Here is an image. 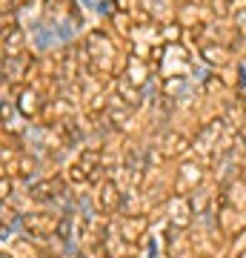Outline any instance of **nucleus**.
<instances>
[{
	"label": "nucleus",
	"instance_id": "obj_1",
	"mask_svg": "<svg viewBox=\"0 0 246 258\" xmlns=\"http://www.w3.org/2000/svg\"><path fill=\"white\" fill-rule=\"evenodd\" d=\"M83 3H86V6H92L95 12H101V15H109V9H112L106 0H83Z\"/></svg>",
	"mask_w": 246,
	"mask_h": 258
}]
</instances>
